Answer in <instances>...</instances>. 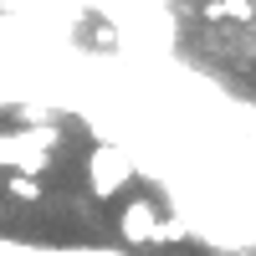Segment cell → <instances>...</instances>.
Returning <instances> with one entry per match:
<instances>
[{
	"label": "cell",
	"mask_w": 256,
	"mask_h": 256,
	"mask_svg": "<svg viewBox=\"0 0 256 256\" xmlns=\"http://www.w3.org/2000/svg\"><path fill=\"white\" fill-rule=\"evenodd\" d=\"M128 180H134L128 148L123 144H92V154H88V184H92V195L108 200V195H118Z\"/></svg>",
	"instance_id": "7a4b0ae2"
},
{
	"label": "cell",
	"mask_w": 256,
	"mask_h": 256,
	"mask_svg": "<svg viewBox=\"0 0 256 256\" xmlns=\"http://www.w3.org/2000/svg\"><path fill=\"white\" fill-rule=\"evenodd\" d=\"M62 144L56 123L46 128H16V134H0V169H10V174H41V169L52 164V148Z\"/></svg>",
	"instance_id": "6da1fadb"
},
{
	"label": "cell",
	"mask_w": 256,
	"mask_h": 256,
	"mask_svg": "<svg viewBox=\"0 0 256 256\" xmlns=\"http://www.w3.org/2000/svg\"><path fill=\"white\" fill-rule=\"evenodd\" d=\"M180 241H190V226H184L180 216H159V220H154V236H148V246H180Z\"/></svg>",
	"instance_id": "5b68a950"
},
{
	"label": "cell",
	"mask_w": 256,
	"mask_h": 256,
	"mask_svg": "<svg viewBox=\"0 0 256 256\" xmlns=\"http://www.w3.org/2000/svg\"><path fill=\"white\" fill-rule=\"evenodd\" d=\"M200 16H205V20H226V16L251 20V0H210V6H205Z\"/></svg>",
	"instance_id": "52a82bcc"
},
{
	"label": "cell",
	"mask_w": 256,
	"mask_h": 256,
	"mask_svg": "<svg viewBox=\"0 0 256 256\" xmlns=\"http://www.w3.org/2000/svg\"><path fill=\"white\" fill-rule=\"evenodd\" d=\"M6 195H10V200H20V205H36L41 195H46V184L31 180V174H10V180H6Z\"/></svg>",
	"instance_id": "8992f818"
},
{
	"label": "cell",
	"mask_w": 256,
	"mask_h": 256,
	"mask_svg": "<svg viewBox=\"0 0 256 256\" xmlns=\"http://www.w3.org/2000/svg\"><path fill=\"white\" fill-rule=\"evenodd\" d=\"M0 256H123V251H108V246H36V241L0 236Z\"/></svg>",
	"instance_id": "277c9868"
},
{
	"label": "cell",
	"mask_w": 256,
	"mask_h": 256,
	"mask_svg": "<svg viewBox=\"0 0 256 256\" xmlns=\"http://www.w3.org/2000/svg\"><path fill=\"white\" fill-rule=\"evenodd\" d=\"M154 220H159V210H154V200H128L123 210H118V236L128 241V246H148V236H154Z\"/></svg>",
	"instance_id": "3957f363"
}]
</instances>
